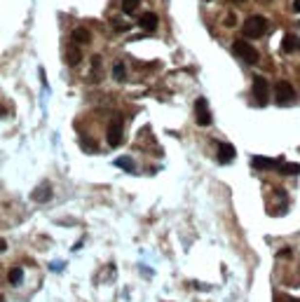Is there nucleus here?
<instances>
[{
    "mask_svg": "<svg viewBox=\"0 0 300 302\" xmlns=\"http://www.w3.org/2000/svg\"><path fill=\"white\" fill-rule=\"evenodd\" d=\"M106 141H108V145H113V148H118L122 143V117L120 115H115V117L110 119L108 132H106Z\"/></svg>",
    "mask_w": 300,
    "mask_h": 302,
    "instance_id": "nucleus-3",
    "label": "nucleus"
},
{
    "mask_svg": "<svg viewBox=\"0 0 300 302\" xmlns=\"http://www.w3.org/2000/svg\"><path fill=\"white\" fill-rule=\"evenodd\" d=\"M139 5H141V0H122V12L134 14L136 10H139Z\"/></svg>",
    "mask_w": 300,
    "mask_h": 302,
    "instance_id": "nucleus-15",
    "label": "nucleus"
},
{
    "mask_svg": "<svg viewBox=\"0 0 300 302\" xmlns=\"http://www.w3.org/2000/svg\"><path fill=\"white\" fill-rule=\"evenodd\" d=\"M21 279H24V269H21V267H12V269L7 272V281H10L12 286H19Z\"/></svg>",
    "mask_w": 300,
    "mask_h": 302,
    "instance_id": "nucleus-13",
    "label": "nucleus"
},
{
    "mask_svg": "<svg viewBox=\"0 0 300 302\" xmlns=\"http://www.w3.org/2000/svg\"><path fill=\"white\" fill-rule=\"evenodd\" d=\"M195 119L199 127H209L211 124V113L209 105H207V99H197L195 101Z\"/></svg>",
    "mask_w": 300,
    "mask_h": 302,
    "instance_id": "nucleus-6",
    "label": "nucleus"
},
{
    "mask_svg": "<svg viewBox=\"0 0 300 302\" xmlns=\"http://www.w3.org/2000/svg\"><path fill=\"white\" fill-rule=\"evenodd\" d=\"M71 38H73V42H75V45H87V42L91 40V33L87 31V28H75Z\"/></svg>",
    "mask_w": 300,
    "mask_h": 302,
    "instance_id": "nucleus-11",
    "label": "nucleus"
},
{
    "mask_svg": "<svg viewBox=\"0 0 300 302\" xmlns=\"http://www.w3.org/2000/svg\"><path fill=\"white\" fill-rule=\"evenodd\" d=\"M0 251H5V241L2 239H0Z\"/></svg>",
    "mask_w": 300,
    "mask_h": 302,
    "instance_id": "nucleus-21",
    "label": "nucleus"
},
{
    "mask_svg": "<svg viewBox=\"0 0 300 302\" xmlns=\"http://www.w3.org/2000/svg\"><path fill=\"white\" fill-rule=\"evenodd\" d=\"M228 26H230V28H232V26H237V24H235V17H232V14L228 17Z\"/></svg>",
    "mask_w": 300,
    "mask_h": 302,
    "instance_id": "nucleus-20",
    "label": "nucleus"
},
{
    "mask_svg": "<svg viewBox=\"0 0 300 302\" xmlns=\"http://www.w3.org/2000/svg\"><path fill=\"white\" fill-rule=\"evenodd\" d=\"M282 50H284L286 54L296 52V50H300V40L296 38V35H286V38H284V42H282Z\"/></svg>",
    "mask_w": 300,
    "mask_h": 302,
    "instance_id": "nucleus-12",
    "label": "nucleus"
},
{
    "mask_svg": "<svg viewBox=\"0 0 300 302\" xmlns=\"http://www.w3.org/2000/svg\"><path fill=\"white\" fill-rule=\"evenodd\" d=\"M113 75H115V80H120V82L127 78V70H124V64H122V61L115 64V68H113Z\"/></svg>",
    "mask_w": 300,
    "mask_h": 302,
    "instance_id": "nucleus-17",
    "label": "nucleus"
},
{
    "mask_svg": "<svg viewBox=\"0 0 300 302\" xmlns=\"http://www.w3.org/2000/svg\"><path fill=\"white\" fill-rule=\"evenodd\" d=\"M0 300H2V295H0Z\"/></svg>",
    "mask_w": 300,
    "mask_h": 302,
    "instance_id": "nucleus-22",
    "label": "nucleus"
},
{
    "mask_svg": "<svg viewBox=\"0 0 300 302\" xmlns=\"http://www.w3.org/2000/svg\"><path fill=\"white\" fill-rule=\"evenodd\" d=\"M279 171H282L284 176H298V173H300V164H291V162L284 164V162H282V164H279Z\"/></svg>",
    "mask_w": 300,
    "mask_h": 302,
    "instance_id": "nucleus-14",
    "label": "nucleus"
},
{
    "mask_svg": "<svg viewBox=\"0 0 300 302\" xmlns=\"http://www.w3.org/2000/svg\"><path fill=\"white\" fill-rule=\"evenodd\" d=\"M267 31V19L261 17V14H253V17H248L247 21H244V38H263V33Z\"/></svg>",
    "mask_w": 300,
    "mask_h": 302,
    "instance_id": "nucleus-1",
    "label": "nucleus"
},
{
    "mask_svg": "<svg viewBox=\"0 0 300 302\" xmlns=\"http://www.w3.org/2000/svg\"><path fill=\"white\" fill-rule=\"evenodd\" d=\"M80 59H82V56H80V52L75 50V47H71V50L66 52V61H68V66H78Z\"/></svg>",
    "mask_w": 300,
    "mask_h": 302,
    "instance_id": "nucleus-16",
    "label": "nucleus"
},
{
    "mask_svg": "<svg viewBox=\"0 0 300 302\" xmlns=\"http://www.w3.org/2000/svg\"><path fill=\"white\" fill-rule=\"evenodd\" d=\"M115 164H118V167H122L124 171H134V162H131L129 157H120V159H115Z\"/></svg>",
    "mask_w": 300,
    "mask_h": 302,
    "instance_id": "nucleus-18",
    "label": "nucleus"
},
{
    "mask_svg": "<svg viewBox=\"0 0 300 302\" xmlns=\"http://www.w3.org/2000/svg\"><path fill=\"white\" fill-rule=\"evenodd\" d=\"M296 101V89L288 82H279L277 84V103L279 105H291Z\"/></svg>",
    "mask_w": 300,
    "mask_h": 302,
    "instance_id": "nucleus-5",
    "label": "nucleus"
},
{
    "mask_svg": "<svg viewBox=\"0 0 300 302\" xmlns=\"http://www.w3.org/2000/svg\"><path fill=\"white\" fill-rule=\"evenodd\" d=\"M232 159H235V148L230 143L218 145V162H221V164H228V162H232Z\"/></svg>",
    "mask_w": 300,
    "mask_h": 302,
    "instance_id": "nucleus-9",
    "label": "nucleus"
},
{
    "mask_svg": "<svg viewBox=\"0 0 300 302\" xmlns=\"http://www.w3.org/2000/svg\"><path fill=\"white\" fill-rule=\"evenodd\" d=\"M256 169H263V171H270V169H279V159H270V157H253V162H251Z\"/></svg>",
    "mask_w": 300,
    "mask_h": 302,
    "instance_id": "nucleus-8",
    "label": "nucleus"
},
{
    "mask_svg": "<svg viewBox=\"0 0 300 302\" xmlns=\"http://www.w3.org/2000/svg\"><path fill=\"white\" fill-rule=\"evenodd\" d=\"M232 52L242 59V61H247L248 66H253V64H258V52L248 45V42H244V40H235V45H232Z\"/></svg>",
    "mask_w": 300,
    "mask_h": 302,
    "instance_id": "nucleus-2",
    "label": "nucleus"
},
{
    "mask_svg": "<svg viewBox=\"0 0 300 302\" xmlns=\"http://www.w3.org/2000/svg\"><path fill=\"white\" fill-rule=\"evenodd\" d=\"M253 99L258 105H265L267 99H270V89H267V80L265 78H253Z\"/></svg>",
    "mask_w": 300,
    "mask_h": 302,
    "instance_id": "nucleus-4",
    "label": "nucleus"
},
{
    "mask_svg": "<svg viewBox=\"0 0 300 302\" xmlns=\"http://www.w3.org/2000/svg\"><path fill=\"white\" fill-rule=\"evenodd\" d=\"M157 24H159V17H157L155 12H145V14H141V19H139V26L143 28V31H148V33H153L157 28Z\"/></svg>",
    "mask_w": 300,
    "mask_h": 302,
    "instance_id": "nucleus-7",
    "label": "nucleus"
},
{
    "mask_svg": "<svg viewBox=\"0 0 300 302\" xmlns=\"http://www.w3.org/2000/svg\"><path fill=\"white\" fill-rule=\"evenodd\" d=\"M31 197L35 199V201H47V199H52V187H50V183L38 185V187L33 190V195H31Z\"/></svg>",
    "mask_w": 300,
    "mask_h": 302,
    "instance_id": "nucleus-10",
    "label": "nucleus"
},
{
    "mask_svg": "<svg viewBox=\"0 0 300 302\" xmlns=\"http://www.w3.org/2000/svg\"><path fill=\"white\" fill-rule=\"evenodd\" d=\"M239 2H244V0H239Z\"/></svg>",
    "mask_w": 300,
    "mask_h": 302,
    "instance_id": "nucleus-23",
    "label": "nucleus"
},
{
    "mask_svg": "<svg viewBox=\"0 0 300 302\" xmlns=\"http://www.w3.org/2000/svg\"><path fill=\"white\" fill-rule=\"evenodd\" d=\"M293 12L300 14V0H293Z\"/></svg>",
    "mask_w": 300,
    "mask_h": 302,
    "instance_id": "nucleus-19",
    "label": "nucleus"
}]
</instances>
